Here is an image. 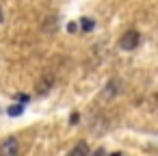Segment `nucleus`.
I'll return each instance as SVG.
<instances>
[{
  "label": "nucleus",
  "mask_w": 158,
  "mask_h": 156,
  "mask_svg": "<svg viewBox=\"0 0 158 156\" xmlns=\"http://www.w3.org/2000/svg\"><path fill=\"white\" fill-rule=\"evenodd\" d=\"M20 154V141L15 137H9L0 143V156H18Z\"/></svg>",
  "instance_id": "obj_2"
},
{
  "label": "nucleus",
  "mask_w": 158,
  "mask_h": 156,
  "mask_svg": "<svg viewBox=\"0 0 158 156\" xmlns=\"http://www.w3.org/2000/svg\"><path fill=\"white\" fill-rule=\"evenodd\" d=\"M22 111H24V108H22V104H13V106H9V111H7V113H9L11 117H15V115H20Z\"/></svg>",
  "instance_id": "obj_7"
},
{
  "label": "nucleus",
  "mask_w": 158,
  "mask_h": 156,
  "mask_svg": "<svg viewBox=\"0 0 158 156\" xmlns=\"http://www.w3.org/2000/svg\"><path fill=\"white\" fill-rule=\"evenodd\" d=\"M2 20H5V15H2V7H0V24H2Z\"/></svg>",
  "instance_id": "obj_11"
},
{
  "label": "nucleus",
  "mask_w": 158,
  "mask_h": 156,
  "mask_svg": "<svg viewBox=\"0 0 158 156\" xmlns=\"http://www.w3.org/2000/svg\"><path fill=\"white\" fill-rule=\"evenodd\" d=\"M141 44V35L136 33V31H126L123 35H121V39H119V46L123 48V50H134L136 46Z\"/></svg>",
  "instance_id": "obj_1"
},
{
  "label": "nucleus",
  "mask_w": 158,
  "mask_h": 156,
  "mask_svg": "<svg viewBox=\"0 0 158 156\" xmlns=\"http://www.w3.org/2000/svg\"><path fill=\"white\" fill-rule=\"evenodd\" d=\"M76 28H78V26H76L74 22H69V24H67V31H69V33H76Z\"/></svg>",
  "instance_id": "obj_8"
},
{
  "label": "nucleus",
  "mask_w": 158,
  "mask_h": 156,
  "mask_svg": "<svg viewBox=\"0 0 158 156\" xmlns=\"http://www.w3.org/2000/svg\"><path fill=\"white\" fill-rule=\"evenodd\" d=\"M117 91H119V80H110V82L106 85V89L102 91V98H113Z\"/></svg>",
  "instance_id": "obj_5"
},
{
  "label": "nucleus",
  "mask_w": 158,
  "mask_h": 156,
  "mask_svg": "<svg viewBox=\"0 0 158 156\" xmlns=\"http://www.w3.org/2000/svg\"><path fill=\"white\" fill-rule=\"evenodd\" d=\"M69 121H72V124H78V113H74V115L69 117Z\"/></svg>",
  "instance_id": "obj_10"
},
{
  "label": "nucleus",
  "mask_w": 158,
  "mask_h": 156,
  "mask_svg": "<svg viewBox=\"0 0 158 156\" xmlns=\"http://www.w3.org/2000/svg\"><path fill=\"white\" fill-rule=\"evenodd\" d=\"M52 87H54V76H52V74H46V76H41V78L37 80L35 91H37V95H46Z\"/></svg>",
  "instance_id": "obj_3"
},
{
  "label": "nucleus",
  "mask_w": 158,
  "mask_h": 156,
  "mask_svg": "<svg viewBox=\"0 0 158 156\" xmlns=\"http://www.w3.org/2000/svg\"><path fill=\"white\" fill-rule=\"evenodd\" d=\"M69 156H89V145H87L85 141H80V143H76V145L72 147V152H69Z\"/></svg>",
  "instance_id": "obj_4"
},
{
  "label": "nucleus",
  "mask_w": 158,
  "mask_h": 156,
  "mask_svg": "<svg viewBox=\"0 0 158 156\" xmlns=\"http://www.w3.org/2000/svg\"><path fill=\"white\" fill-rule=\"evenodd\" d=\"M80 26H82V31L87 33V31H91V28L95 26V22H93V20H89V18H82V20H80Z\"/></svg>",
  "instance_id": "obj_6"
},
{
  "label": "nucleus",
  "mask_w": 158,
  "mask_h": 156,
  "mask_svg": "<svg viewBox=\"0 0 158 156\" xmlns=\"http://www.w3.org/2000/svg\"><path fill=\"white\" fill-rule=\"evenodd\" d=\"M89 156H104V150L100 147V150H95V152H93V154H89Z\"/></svg>",
  "instance_id": "obj_9"
}]
</instances>
